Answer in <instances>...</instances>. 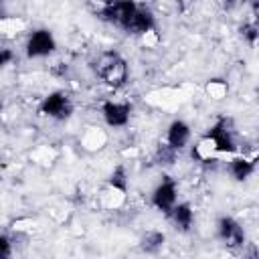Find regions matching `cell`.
<instances>
[{
	"instance_id": "277c9868",
	"label": "cell",
	"mask_w": 259,
	"mask_h": 259,
	"mask_svg": "<svg viewBox=\"0 0 259 259\" xmlns=\"http://www.w3.org/2000/svg\"><path fill=\"white\" fill-rule=\"evenodd\" d=\"M136 8H138V2H134V0H107L105 6L99 10V16L105 22L130 32Z\"/></svg>"
},
{
	"instance_id": "3957f363",
	"label": "cell",
	"mask_w": 259,
	"mask_h": 259,
	"mask_svg": "<svg viewBox=\"0 0 259 259\" xmlns=\"http://www.w3.org/2000/svg\"><path fill=\"white\" fill-rule=\"evenodd\" d=\"M73 99L69 97L67 91L63 89H57V91H51L49 95L42 97V101L38 103V113L45 115V117H51L55 121H65L73 115Z\"/></svg>"
},
{
	"instance_id": "9c48e42d",
	"label": "cell",
	"mask_w": 259,
	"mask_h": 259,
	"mask_svg": "<svg viewBox=\"0 0 259 259\" xmlns=\"http://www.w3.org/2000/svg\"><path fill=\"white\" fill-rule=\"evenodd\" d=\"M192 138V130L184 119H172L166 130V146L174 152H180L188 146Z\"/></svg>"
},
{
	"instance_id": "ba28073f",
	"label": "cell",
	"mask_w": 259,
	"mask_h": 259,
	"mask_svg": "<svg viewBox=\"0 0 259 259\" xmlns=\"http://www.w3.org/2000/svg\"><path fill=\"white\" fill-rule=\"evenodd\" d=\"M101 115L109 127H123L130 123L132 105L125 101H105L101 105Z\"/></svg>"
},
{
	"instance_id": "9a60e30c",
	"label": "cell",
	"mask_w": 259,
	"mask_h": 259,
	"mask_svg": "<svg viewBox=\"0 0 259 259\" xmlns=\"http://www.w3.org/2000/svg\"><path fill=\"white\" fill-rule=\"evenodd\" d=\"M206 91H208L214 99H221V97L227 93V85H225V83H219V79H212V81L206 85Z\"/></svg>"
},
{
	"instance_id": "d6986e66",
	"label": "cell",
	"mask_w": 259,
	"mask_h": 259,
	"mask_svg": "<svg viewBox=\"0 0 259 259\" xmlns=\"http://www.w3.org/2000/svg\"><path fill=\"white\" fill-rule=\"evenodd\" d=\"M2 14H4V8H2V2H0V18H2Z\"/></svg>"
},
{
	"instance_id": "e0dca14e",
	"label": "cell",
	"mask_w": 259,
	"mask_h": 259,
	"mask_svg": "<svg viewBox=\"0 0 259 259\" xmlns=\"http://www.w3.org/2000/svg\"><path fill=\"white\" fill-rule=\"evenodd\" d=\"M12 255V241L8 235L0 233V259H8Z\"/></svg>"
},
{
	"instance_id": "7a4b0ae2",
	"label": "cell",
	"mask_w": 259,
	"mask_h": 259,
	"mask_svg": "<svg viewBox=\"0 0 259 259\" xmlns=\"http://www.w3.org/2000/svg\"><path fill=\"white\" fill-rule=\"evenodd\" d=\"M204 138L210 142V146H212V150H214L217 156H225V154L227 156H233V154L239 152V146H237V138H235L231 119H227V117H219L210 125V130L206 132Z\"/></svg>"
},
{
	"instance_id": "8992f818",
	"label": "cell",
	"mask_w": 259,
	"mask_h": 259,
	"mask_svg": "<svg viewBox=\"0 0 259 259\" xmlns=\"http://www.w3.org/2000/svg\"><path fill=\"white\" fill-rule=\"evenodd\" d=\"M176 202H178V184H176L174 178L164 176V178L158 182V186L154 188V192H152V206L168 214L170 208H172Z\"/></svg>"
},
{
	"instance_id": "4fadbf2b",
	"label": "cell",
	"mask_w": 259,
	"mask_h": 259,
	"mask_svg": "<svg viewBox=\"0 0 259 259\" xmlns=\"http://www.w3.org/2000/svg\"><path fill=\"white\" fill-rule=\"evenodd\" d=\"M164 241H166L164 233H160V231H148L142 237V249L148 251V253H156L158 249H162Z\"/></svg>"
},
{
	"instance_id": "ac0fdd59",
	"label": "cell",
	"mask_w": 259,
	"mask_h": 259,
	"mask_svg": "<svg viewBox=\"0 0 259 259\" xmlns=\"http://www.w3.org/2000/svg\"><path fill=\"white\" fill-rule=\"evenodd\" d=\"M14 61V51L8 47H0V69H4L6 65H10Z\"/></svg>"
},
{
	"instance_id": "6da1fadb",
	"label": "cell",
	"mask_w": 259,
	"mask_h": 259,
	"mask_svg": "<svg viewBox=\"0 0 259 259\" xmlns=\"http://www.w3.org/2000/svg\"><path fill=\"white\" fill-rule=\"evenodd\" d=\"M95 73L105 85H109L113 89H119V87L125 85L127 75H130L127 61L117 51H105V53L99 55V59L95 63Z\"/></svg>"
},
{
	"instance_id": "5b68a950",
	"label": "cell",
	"mask_w": 259,
	"mask_h": 259,
	"mask_svg": "<svg viewBox=\"0 0 259 259\" xmlns=\"http://www.w3.org/2000/svg\"><path fill=\"white\" fill-rule=\"evenodd\" d=\"M57 51V38L49 28H36L28 34L24 53L28 59H45Z\"/></svg>"
},
{
	"instance_id": "5bb4252c",
	"label": "cell",
	"mask_w": 259,
	"mask_h": 259,
	"mask_svg": "<svg viewBox=\"0 0 259 259\" xmlns=\"http://www.w3.org/2000/svg\"><path fill=\"white\" fill-rule=\"evenodd\" d=\"M109 186L113 190H119V192H125L127 190V172H125V166H115L113 172L109 174Z\"/></svg>"
},
{
	"instance_id": "30bf717a",
	"label": "cell",
	"mask_w": 259,
	"mask_h": 259,
	"mask_svg": "<svg viewBox=\"0 0 259 259\" xmlns=\"http://www.w3.org/2000/svg\"><path fill=\"white\" fill-rule=\"evenodd\" d=\"M156 30V16L150 8L146 6H140L136 8V14L132 18V26H130V32L132 34H150Z\"/></svg>"
},
{
	"instance_id": "2e32d148",
	"label": "cell",
	"mask_w": 259,
	"mask_h": 259,
	"mask_svg": "<svg viewBox=\"0 0 259 259\" xmlns=\"http://www.w3.org/2000/svg\"><path fill=\"white\" fill-rule=\"evenodd\" d=\"M243 38L255 47V40H257V24L255 22H249V24H243Z\"/></svg>"
},
{
	"instance_id": "7c38bea8",
	"label": "cell",
	"mask_w": 259,
	"mask_h": 259,
	"mask_svg": "<svg viewBox=\"0 0 259 259\" xmlns=\"http://www.w3.org/2000/svg\"><path fill=\"white\" fill-rule=\"evenodd\" d=\"M255 168H257L255 158H247V156H235V158H231V162H229V174H231L237 182L247 180V178L255 172Z\"/></svg>"
},
{
	"instance_id": "8fae6325",
	"label": "cell",
	"mask_w": 259,
	"mask_h": 259,
	"mask_svg": "<svg viewBox=\"0 0 259 259\" xmlns=\"http://www.w3.org/2000/svg\"><path fill=\"white\" fill-rule=\"evenodd\" d=\"M168 217L172 219V223L176 225V229H180L184 233L190 231V227L194 225V210H192V204L190 202H176L170 208Z\"/></svg>"
},
{
	"instance_id": "52a82bcc",
	"label": "cell",
	"mask_w": 259,
	"mask_h": 259,
	"mask_svg": "<svg viewBox=\"0 0 259 259\" xmlns=\"http://www.w3.org/2000/svg\"><path fill=\"white\" fill-rule=\"evenodd\" d=\"M217 237L229 249H237L245 245V231L233 217H221L217 221Z\"/></svg>"
},
{
	"instance_id": "ffe728a7",
	"label": "cell",
	"mask_w": 259,
	"mask_h": 259,
	"mask_svg": "<svg viewBox=\"0 0 259 259\" xmlns=\"http://www.w3.org/2000/svg\"><path fill=\"white\" fill-rule=\"evenodd\" d=\"M2 109H4V103H2V99H0V113H2Z\"/></svg>"
}]
</instances>
